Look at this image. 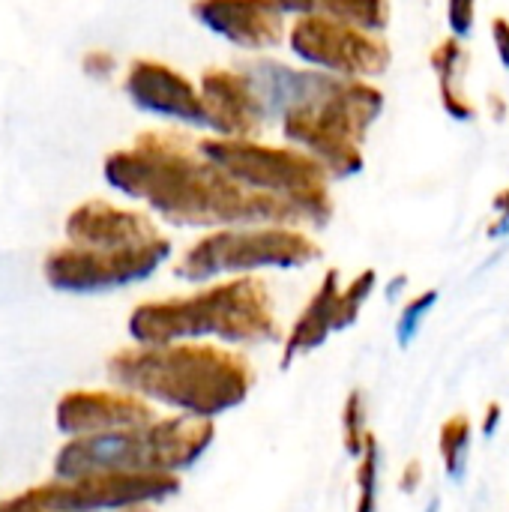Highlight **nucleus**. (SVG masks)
<instances>
[{
	"label": "nucleus",
	"instance_id": "nucleus-1",
	"mask_svg": "<svg viewBox=\"0 0 509 512\" xmlns=\"http://www.w3.org/2000/svg\"><path fill=\"white\" fill-rule=\"evenodd\" d=\"M102 171L111 189L147 204L174 228H306L294 204L234 180L225 168L201 153V135H192L180 126L138 132L129 147L105 156Z\"/></svg>",
	"mask_w": 509,
	"mask_h": 512
},
{
	"label": "nucleus",
	"instance_id": "nucleus-2",
	"mask_svg": "<svg viewBox=\"0 0 509 512\" xmlns=\"http://www.w3.org/2000/svg\"><path fill=\"white\" fill-rule=\"evenodd\" d=\"M267 78L255 75L270 108L282 96L279 126L285 144L309 153L333 180L357 177L366 168L369 129L384 114L387 96L375 81L342 78L315 69H285L267 63Z\"/></svg>",
	"mask_w": 509,
	"mask_h": 512
},
{
	"label": "nucleus",
	"instance_id": "nucleus-3",
	"mask_svg": "<svg viewBox=\"0 0 509 512\" xmlns=\"http://www.w3.org/2000/svg\"><path fill=\"white\" fill-rule=\"evenodd\" d=\"M108 381L174 414L216 420L255 390V366L243 348L222 342L126 345L105 363Z\"/></svg>",
	"mask_w": 509,
	"mask_h": 512
},
{
	"label": "nucleus",
	"instance_id": "nucleus-4",
	"mask_svg": "<svg viewBox=\"0 0 509 512\" xmlns=\"http://www.w3.org/2000/svg\"><path fill=\"white\" fill-rule=\"evenodd\" d=\"M126 327L135 345L222 342L252 348L285 342L273 288L261 273L228 276L192 294L138 303Z\"/></svg>",
	"mask_w": 509,
	"mask_h": 512
},
{
	"label": "nucleus",
	"instance_id": "nucleus-5",
	"mask_svg": "<svg viewBox=\"0 0 509 512\" xmlns=\"http://www.w3.org/2000/svg\"><path fill=\"white\" fill-rule=\"evenodd\" d=\"M216 441V420L192 414L156 417L147 426L69 438L54 456V477L75 480L102 471L183 474L195 468Z\"/></svg>",
	"mask_w": 509,
	"mask_h": 512
},
{
	"label": "nucleus",
	"instance_id": "nucleus-6",
	"mask_svg": "<svg viewBox=\"0 0 509 512\" xmlns=\"http://www.w3.org/2000/svg\"><path fill=\"white\" fill-rule=\"evenodd\" d=\"M201 153L243 186L294 204L306 228H327L336 216L333 177L294 144L201 135Z\"/></svg>",
	"mask_w": 509,
	"mask_h": 512
},
{
	"label": "nucleus",
	"instance_id": "nucleus-7",
	"mask_svg": "<svg viewBox=\"0 0 509 512\" xmlns=\"http://www.w3.org/2000/svg\"><path fill=\"white\" fill-rule=\"evenodd\" d=\"M321 243L294 225H240L204 231L174 264V276L192 285H210L228 276L261 270H303L321 261Z\"/></svg>",
	"mask_w": 509,
	"mask_h": 512
},
{
	"label": "nucleus",
	"instance_id": "nucleus-8",
	"mask_svg": "<svg viewBox=\"0 0 509 512\" xmlns=\"http://www.w3.org/2000/svg\"><path fill=\"white\" fill-rule=\"evenodd\" d=\"M288 51L315 72L366 78L387 75L393 63V45L387 33H372L330 15H300L288 24Z\"/></svg>",
	"mask_w": 509,
	"mask_h": 512
},
{
	"label": "nucleus",
	"instance_id": "nucleus-9",
	"mask_svg": "<svg viewBox=\"0 0 509 512\" xmlns=\"http://www.w3.org/2000/svg\"><path fill=\"white\" fill-rule=\"evenodd\" d=\"M168 258H171V240L165 234L159 240L120 246V249L63 243L45 255L42 273L54 291L105 294V291H117V288L150 279Z\"/></svg>",
	"mask_w": 509,
	"mask_h": 512
},
{
	"label": "nucleus",
	"instance_id": "nucleus-10",
	"mask_svg": "<svg viewBox=\"0 0 509 512\" xmlns=\"http://www.w3.org/2000/svg\"><path fill=\"white\" fill-rule=\"evenodd\" d=\"M180 474L159 471H102L75 480L36 486L42 501L57 512H120L144 504H165L180 492Z\"/></svg>",
	"mask_w": 509,
	"mask_h": 512
},
{
	"label": "nucleus",
	"instance_id": "nucleus-11",
	"mask_svg": "<svg viewBox=\"0 0 509 512\" xmlns=\"http://www.w3.org/2000/svg\"><path fill=\"white\" fill-rule=\"evenodd\" d=\"M204 99V129L219 138H261L270 117V102L246 69L210 66L198 78Z\"/></svg>",
	"mask_w": 509,
	"mask_h": 512
},
{
	"label": "nucleus",
	"instance_id": "nucleus-12",
	"mask_svg": "<svg viewBox=\"0 0 509 512\" xmlns=\"http://www.w3.org/2000/svg\"><path fill=\"white\" fill-rule=\"evenodd\" d=\"M192 15L213 36L240 51H270L285 45L291 18L279 0H192Z\"/></svg>",
	"mask_w": 509,
	"mask_h": 512
},
{
	"label": "nucleus",
	"instance_id": "nucleus-13",
	"mask_svg": "<svg viewBox=\"0 0 509 512\" xmlns=\"http://www.w3.org/2000/svg\"><path fill=\"white\" fill-rule=\"evenodd\" d=\"M123 90L135 108L144 114L180 123V126H204V99L201 87L183 75L180 69L153 60L135 57L123 75Z\"/></svg>",
	"mask_w": 509,
	"mask_h": 512
},
{
	"label": "nucleus",
	"instance_id": "nucleus-14",
	"mask_svg": "<svg viewBox=\"0 0 509 512\" xmlns=\"http://www.w3.org/2000/svg\"><path fill=\"white\" fill-rule=\"evenodd\" d=\"M159 417L156 405L129 390H69L54 408V423L69 438L105 435L147 426Z\"/></svg>",
	"mask_w": 509,
	"mask_h": 512
},
{
	"label": "nucleus",
	"instance_id": "nucleus-15",
	"mask_svg": "<svg viewBox=\"0 0 509 512\" xmlns=\"http://www.w3.org/2000/svg\"><path fill=\"white\" fill-rule=\"evenodd\" d=\"M159 237L162 231L147 213L117 207L102 198H90L66 216V243L72 246L120 249V246L150 243Z\"/></svg>",
	"mask_w": 509,
	"mask_h": 512
},
{
	"label": "nucleus",
	"instance_id": "nucleus-16",
	"mask_svg": "<svg viewBox=\"0 0 509 512\" xmlns=\"http://www.w3.org/2000/svg\"><path fill=\"white\" fill-rule=\"evenodd\" d=\"M339 291H342L339 270L330 267L324 273V279L318 282V288L312 291V297L306 300V306L300 309V315L291 324V330L285 333L282 354H279V366L285 372L291 369V363H297L300 357L318 351L336 333V303H339Z\"/></svg>",
	"mask_w": 509,
	"mask_h": 512
},
{
	"label": "nucleus",
	"instance_id": "nucleus-17",
	"mask_svg": "<svg viewBox=\"0 0 509 512\" xmlns=\"http://www.w3.org/2000/svg\"><path fill=\"white\" fill-rule=\"evenodd\" d=\"M468 45L459 36H444L438 45H432L429 51V66L438 78V93H441V108L453 117V120H474L477 117V102L468 96L465 90V75H468Z\"/></svg>",
	"mask_w": 509,
	"mask_h": 512
},
{
	"label": "nucleus",
	"instance_id": "nucleus-18",
	"mask_svg": "<svg viewBox=\"0 0 509 512\" xmlns=\"http://www.w3.org/2000/svg\"><path fill=\"white\" fill-rule=\"evenodd\" d=\"M288 18L300 15H330L336 21L372 30V33H387L393 6L390 0H279Z\"/></svg>",
	"mask_w": 509,
	"mask_h": 512
},
{
	"label": "nucleus",
	"instance_id": "nucleus-19",
	"mask_svg": "<svg viewBox=\"0 0 509 512\" xmlns=\"http://www.w3.org/2000/svg\"><path fill=\"white\" fill-rule=\"evenodd\" d=\"M474 447V423L468 414H453L438 429V453L450 480H462L468 471V456Z\"/></svg>",
	"mask_w": 509,
	"mask_h": 512
},
{
	"label": "nucleus",
	"instance_id": "nucleus-20",
	"mask_svg": "<svg viewBox=\"0 0 509 512\" xmlns=\"http://www.w3.org/2000/svg\"><path fill=\"white\" fill-rule=\"evenodd\" d=\"M354 486H357V504L354 512H378V498H381V441L375 432L366 438V450L357 459L354 471Z\"/></svg>",
	"mask_w": 509,
	"mask_h": 512
},
{
	"label": "nucleus",
	"instance_id": "nucleus-21",
	"mask_svg": "<svg viewBox=\"0 0 509 512\" xmlns=\"http://www.w3.org/2000/svg\"><path fill=\"white\" fill-rule=\"evenodd\" d=\"M375 288H378V270H372V267L360 270L348 285H342L339 303H336V333L357 324V318H360L363 306L369 303V297L375 294Z\"/></svg>",
	"mask_w": 509,
	"mask_h": 512
},
{
	"label": "nucleus",
	"instance_id": "nucleus-22",
	"mask_svg": "<svg viewBox=\"0 0 509 512\" xmlns=\"http://www.w3.org/2000/svg\"><path fill=\"white\" fill-rule=\"evenodd\" d=\"M339 429H342V447L345 453L357 462L366 450V438H369V417H366V396L363 390H351L342 402V414H339Z\"/></svg>",
	"mask_w": 509,
	"mask_h": 512
},
{
	"label": "nucleus",
	"instance_id": "nucleus-23",
	"mask_svg": "<svg viewBox=\"0 0 509 512\" xmlns=\"http://www.w3.org/2000/svg\"><path fill=\"white\" fill-rule=\"evenodd\" d=\"M438 297L441 294L435 288H426V291H420V294L405 300V306L399 312V321H396V342H399V348H408L417 339L426 315L438 306Z\"/></svg>",
	"mask_w": 509,
	"mask_h": 512
},
{
	"label": "nucleus",
	"instance_id": "nucleus-24",
	"mask_svg": "<svg viewBox=\"0 0 509 512\" xmlns=\"http://www.w3.org/2000/svg\"><path fill=\"white\" fill-rule=\"evenodd\" d=\"M447 24L453 36L468 39L477 24V0H447Z\"/></svg>",
	"mask_w": 509,
	"mask_h": 512
},
{
	"label": "nucleus",
	"instance_id": "nucleus-25",
	"mask_svg": "<svg viewBox=\"0 0 509 512\" xmlns=\"http://www.w3.org/2000/svg\"><path fill=\"white\" fill-rule=\"evenodd\" d=\"M0 512H57V510H54V507H48V504L42 501V495H39V489H36V486H30V489H24V492L12 495V498H6V501H0Z\"/></svg>",
	"mask_w": 509,
	"mask_h": 512
},
{
	"label": "nucleus",
	"instance_id": "nucleus-26",
	"mask_svg": "<svg viewBox=\"0 0 509 512\" xmlns=\"http://www.w3.org/2000/svg\"><path fill=\"white\" fill-rule=\"evenodd\" d=\"M509 231V186L498 189L495 198H492V222L486 228V237L489 240H498Z\"/></svg>",
	"mask_w": 509,
	"mask_h": 512
},
{
	"label": "nucleus",
	"instance_id": "nucleus-27",
	"mask_svg": "<svg viewBox=\"0 0 509 512\" xmlns=\"http://www.w3.org/2000/svg\"><path fill=\"white\" fill-rule=\"evenodd\" d=\"M81 63H84V72H87L90 78H111L114 69H117V57H114L111 51H105V48L87 51Z\"/></svg>",
	"mask_w": 509,
	"mask_h": 512
},
{
	"label": "nucleus",
	"instance_id": "nucleus-28",
	"mask_svg": "<svg viewBox=\"0 0 509 512\" xmlns=\"http://www.w3.org/2000/svg\"><path fill=\"white\" fill-rule=\"evenodd\" d=\"M489 33H492V45H495L498 60L504 63V69H509V18L495 15L489 21Z\"/></svg>",
	"mask_w": 509,
	"mask_h": 512
},
{
	"label": "nucleus",
	"instance_id": "nucleus-29",
	"mask_svg": "<svg viewBox=\"0 0 509 512\" xmlns=\"http://www.w3.org/2000/svg\"><path fill=\"white\" fill-rule=\"evenodd\" d=\"M423 480H426L423 462H420V459H411V462L402 468V474H399V492H402V495H414V492L423 489Z\"/></svg>",
	"mask_w": 509,
	"mask_h": 512
},
{
	"label": "nucleus",
	"instance_id": "nucleus-30",
	"mask_svg": "<svg viewBox=\"0 0 509 512\" xmlns=\"http://www.w3.org/2000/svg\"><path fill=\"white\" fill-rule=\"evenodd\" d=\"M501 423H504V405H501L498 399H492V402L486 405V411H483L480 435H483V438H495L498 429H501Z\"/></svg>",
	"mask_w": 509,
	"mask_h": 512
},
{
	"label": "nucleus",
	"instance_id": "nucleus-31",
	"mask_svg": "<svg viewBox=\"0 0 509 512\" xmlns=\"http://www.w3.org/2000/svg\"><path fill=\"white\" fill-rule=\"evenodd\" d=\"M486 111H489V117L492 120H507V114H509V102H507V96H501L498 90H492L489 96H486Z\"/></svg>",
	"mask_w": 509,
	"mask_h": 512
},
{
	"label": "nucleus",
	"instance_id": "nucleus-32",
	"mask_svg": "<svg viewBox=\"0 0 509 512\" xmlns=\"http://www.w3.org/2000/svg\"><path fill=\"white\" fill-rule=\"evenodd\" d=\"M405 288H408V276H405V273H399L393 282H387V297H390V300H396V297H402V291H405Z\"/></svg>",
	"mask_w": 509,
	"mask_h": 512
},
{
	"label": "nucleus",
	"instance_id": "nucleus-33",
	"mask_svg": "<svg viewBox=\"0 0 509 512\" xmlns=\"http://www.w3.org/2000/svg\"><path fill=\"white\" fill-rule=\"evenodd\" d=\"M441 510V501H438V498H432V501H429V507H426V512H438Z\"/></svg>",
	"mask_w": 509,
	"mask_h": 512
}]
</instances>
